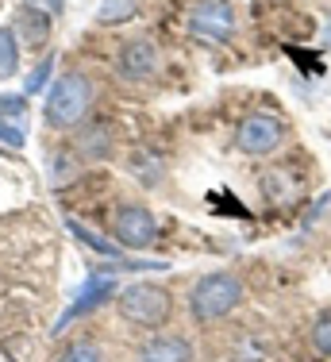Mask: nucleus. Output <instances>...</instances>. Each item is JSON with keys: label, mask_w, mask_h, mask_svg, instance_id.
I'll return each mask as SVG.
<instances>
[{"label": "nucleus", "mask_w": 331, "mask_h": 362, "mask_svg": "<svg viewBox=\"0 0 331 362\" xmlns=\"http://www.w3.org/2000/svg\"><path fill=\"white\" fill-rule=\"evenodd\" d=\"M50 70H54V58H42V62L28 74V81H23V93H28V97H31V93H42V85L50 81Z\"/></svg>", "instance_id": "nucleus-16"}, {"label": "nucleus", "mask_w": 331, "mask_h": 362, "mask_svg": "<svg viewBox=\"0 0 331 362\" xmlns=\"http://www.w3.org/2000/svg\"><path fill=\"white\" fill-rule=\"evenodd\" d=\"M93 100V85L85 74H62L54 81L47 97V124L50 127H69V124H81V116L89 112Z\"/></svg>", "instance_id": "nucleus-3"}, {"label": "nucleus", "mask_w": 331, "mask_h": 362, "mask_svg": "<svg viewBox=\"0 0 331 362\" xmlns=\"http://www.w3.org/2000/svg\"><path fill=\"white\" fill-rule=\"evenodd\" d=\"M69 231H74V235H77V243H85L89 251H97V255H104V258H120V247H116V243H108V239H100L97 231H89L85 223L69 220Z\"/></svg>", "instance_id": "nucleus-12"}, {"label": "nucleus", "mask_w": 331, "mask_h": 362, "mask_svg": "<svg viewBox=\"0 0 331 362\" xmlns=\"http://www.w3.org/2000/svg\"><path fill=\"white\" fill-rule=\"evenodd\" d=\"M239 300H243V281L228 270H216V274H204L193 286V293H189V313L200 324H212V320H223L228 313H235Z\"/></svg>", "instance_id": "nucleus-1"}, {"label": "nucleus", "mask_w": 331, "mask_h": 362, "mask_svg": "<svg viewBox=\"0 0 331 362\" xmlns=\"http://www.w3.org/2000/svg\"><path fill=\"white\" fill-rule=\"evenodd\" d=\"M0 112H12V116L20 119L23 112H28V100L23 97H0Z\"/></svg>", "instance_id": "nucleus-17"}, {"label": "nucleus", "mask_w": 331, "mask_h": 362, "mask_svg": "<svg viewBox=\"0 0 331 362\" xmlns=\"http://www.w3.org/2000/svg\"><path fill=\"white\" fill-rule=\"evenodd\" d=\"M0 139H4L8 146H23V127H8V124H0Z\"/></svg>", "instance_id": "nucleus-18"}, {"label": "nucleus", "mask_w": 331, "mask_h": 362, "mask_svg": "<svg viewBox=\"0 0 331 362\" xmlns=\"http://www.w3.org/2000/svg\"><path fill=\"white\" fill-rule=\"evenodd\" d=\"M189 28H193L197 39L223 42V39H231V31H235V12H231V4H223V0H204V4L193 8Z\"/></svg>", "instance_id": "nucleus-6"}, {"label": "nucleus", "mask_w": 331, "mask_h": 362, "mask_svg": "<svg viewBox=\"0 0 331 362\" xmlns=\"http://www.w3.org/2000/svg\"><path fill=\"white\" fill-rule=\"evenodd\" d=\"M135 12H139V0H104L97 20L100 23H127Z\"/></svg>", "instance_id": "nucleus-13"}, {"label": "nucleus", "mask_w": 331, "mask_h": 362, "mask_svg": "<svg viewBox=\"0 0 331 362\" xmlns=\"http://www.w3.org/2000/svg\"><path fill=\"white\" fill-rule=\"evenodd\" d=\"M312 343H316L320 355L331 358V308L316 316V324H312Z\"/></svg>", "instance_id": "nucleus-14"}, {"label": "nucleus", "mask_w": 331, "mask_h": 362, "mask_svg": "<svg viewBox=\"0 0 331 362\" xmlns=\"http://www.w3.org/2000/svg\"><path fill=\"white\" fill-rule=\"evenodd\" d=\"M16 23H20L23 39H28L31 47H39V42H47V35H50V12H39V8H31V4H23V8H20V16H16Z\"/></svg>", "instance_id": "nucleus-10"}, {"label": "nucleus", "mask_w": 331, "mask_h": 362, "mask_svg": "<svg viewBox=\"0 0 331 362\" xmlns=\"http://www.w3.org/2000/svg\"><path fill=\"white\" fill-rule=\"evenodd\" d=\"M170 308H173L170 289L154 286V281H135L120 293V316L139 327H162L170 320Z\"/></svg>", "instance_id": "nucleus-2"}, {"label": "nucleus", "mask_w": 331, "mask_h": 362, "mask_svg": "<svg viewBox=\"0 0 331 362\" xmlns=\"http://www.w3.org/2000/svg\"><path fill=\"white\" fill-rule=\"evenodd\" d=\"M112 297H116V278H112V274H89V278H85V286H81V293H77V300L62 313V320L54 324V332H62L69 320H77V316L100 308L104 300H112Z\"/></svg>", "instance_id": "nucleus-7"}, {"label": "nucleus", "mask_w": 331, "mask_h": 362, "mask_svg": "<svg viewBox=\"0 0 331 362\" xmlns=\"http://www.w3.org/2000/svg\"><path fill=\"white\" fill-rule=\"evenodd\" d=\"M281 139H285V127L274 112H250L235 132V146L243 154H269L281 146Z\"/></svg>", "instance_id": "nucleus-4"}, {"label": "nucleus", "mask_w": 331, "mask_h": 362, "mask_svg": "<svg viewBox=\"0 0 331 362\" xmlns=\"http://www.w3.org/2000/svg\"><path fill=\"white\" fill-rule=\"evenodd\" d=\"M143 362H193V347L181 335H158L143 347Z\"/></svg>", "instance_id": "nucleus-9"}, {"label": "nucleus", "mask_w": 331, "mask_h": 362, "mask_svg": "<svg viewBox=\"0 0 331 362\" xmlns=\"http://www.w3.org/2000/svg\"><path fill=\"white\" fill-rule=\"evenodd\" d=\"M20 70V42H16L12 28H0V81Z\"/></svg>", "instance_id": "nucleus-11"}, {"label": "nucleus", "mask_w": 331, "mask_h": 362, "mask_svg": "<svg viewBox=\"0 0 331 362\" xmlns=\"http://www.w3.org/2000/svg\"><path fill=\"white\" fill-rule=\"evenodd\" d=\"M28 4L35 8V4H47L50 12H62V0H28Z\"/></svg>", "instance_id": "nucleus-19"}, {"label": "nucleus", "mask_w": 331, "mask_h": 362, "mask_svg": "<svg viewBox=\"0 0 331 362\" xmlns=\"http://www.w3.org/2000/svg\"><path fill=\"white\" fill-rule=\"evenodd\" d=\"M112 231H116L120 247H132V251H143V247H154L158 239V220L151 216V209L143 204H124L112 220Z\"/></svg>", "instance_id": "nucleus-5"}, {"label": "nucleus", "mask_w": 331, "mask_h": 362, "mask_svg": "<svg viewBox=\"0 0 331 362\" xmlns=\"http://www.w3.org/2000/svg\"><path fill=\"white\" fill-rule=\"evenodd\" d=\"M154 66H158V54H154V47L143 39L127 42V47L120 50V74L132 77V81H143L146 74H154Z\"/></svg>", "instance_id": "nucleus-8"}, {"label": "nucleus", "mask_w": 331, "mask_h": 362, "mask_svg": "<svg viewBox=\"0 0 331 362\" xmlns=\"http://www.w3.org/2000/svg\"><path fill=\"white\" fill-rule=\"evenodd\" d=\"M58 362H104V358H100V351L93 347V343L77 339V343H69V347L62 351V358H58Z\"/></svg>", "instance_id": "nucleus-15"}]
</instances>
